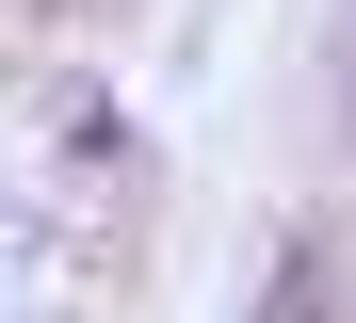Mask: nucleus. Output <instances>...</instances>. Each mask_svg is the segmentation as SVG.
Instances as JSON below:
<instances>
[{
	"mask_svg": "<svg viewBox=\"0 0 356 323\" xmlns=\"http://www.w3.org/2000/svg\"><path fill=\"white\" fill-rule=\"evenodd\" d=\"M243 323H340V307H324V242H291V258H275V291H259Z\"/></svg>",
	"mask_w": 356,
	"mask_h": 323,
	"instance_id": "obj_1",
	"label": "nucleus"
}]
</instances>
